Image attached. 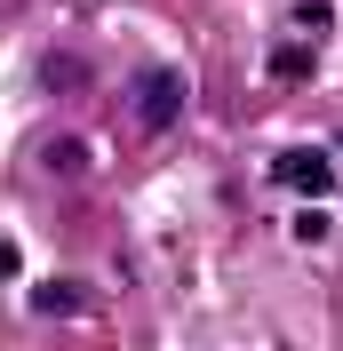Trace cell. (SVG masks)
<instances>
[{
  "instance_id": "8992f818",
  "label": "cell",
  "mask_w": 343,
  "mask_h": 351,
  "mask_svg": "<svg viewBox=\"0 0 343 351\" xmlns=\"http://www.w3.org/2000/svg\"><path fill=\"white\" fill-rule=\"evenodd\" d=\"M296 24H303V32H335V8H327V0H303Z\"/></svg>"
},
{
  "instance_id": "52a82bcc",
  "label": "cell",
  "mask_w": 343,
  "mask_h": 351,
  "mask_svg": "<svg viewBox=\"0 0 343 351\" xmlns=\"http://www.w3.org/2000/svg\"><path fill=\"white\" fill-rule=\"evenodd\" d=\"M16 263H24V256H16L8 240H0V280H16Z\"/></svg>"
},
{
  "instance_id": "5b68a950",
  "label": "cell",
  "mask_w": 343,
  "mask_h": 351,
  "mask_svg": "<svg viewBox=\"0 0 343 351\" xmlns=\"http://www.w3.org/2000/svg\"><path fill=\"white\" fill-rule=\"evenodd\" d=\"M48 168L80 176V168H88V144H72V136H56V144H48Z\"/></svg>"
},
{
  "instance_id": "277c9868",
  "label": "cell",
  "mask_w": 343,
  "mask_h": 351,
  "mask_svg": "<svg viewBox=\"0 0 343 351\" xmlns=\"http://www.w3.org/2000/svg\"><path fill=\"white\" fill-rule=\"evenodd\" d=\"M311 72H320V64H311V48H303V40H279V48H272V80L303 88V80H311Z\"/></svg>"
},
{
  "instance_id": "3957f363",
  "label": "cell",
  "mask_w": 343,
  "mask_h": 351,
  "mask_svg": "<svg viewBox=\"0 0 343 351\" xmlns=\"http://www.w3.org/2000/svg\"><path fill=\"white\" fill-rule=\"evenodd\" d=\"M80 304H88V295L72 280H40V287H32V311H40V319H72Z\"/></svg>"
},
{
  "instance_id": "7a4b0ae2",
  "label": "cell",
  "mask_w": 343,
  "mask_h": 351,
  "mask_svg": "<svg viewBox=\"0 0 343 351\" xmlns=\"http://www.w3.org/2000/svg\"><path fill=\"white\" fill-rule=\"evenodd\" d=\"M272 184H287L296 199H320L327 184H335V160H327V144H287V152L272 160Z\"/></svg>"
},
{
  "instance_id": "6da1fadb",
  "label": "cell",
  "mask_w": 343,
  "mask_h": 351,
  "mask_svg": "<svg viewBox=\"0 0 343 351\" xmlns=\"http://www.w3.org/2000/svg\"><path fill=\"white\" fill-rule=\"evenodd\" d=\"M184 96H192V88H184V72H176V64H152L144 80L128 88V104H136V128H144V136L176 128V120H184Z\"/></svg>"
}]
</instances>
